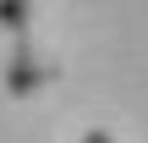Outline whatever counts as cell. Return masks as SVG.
Wrapping results in <instances>:
<instances>
[{
	"instance_id": "cell-1",
	"label": "cell",
	"mask_w": 148,
	"mask_h": 143,
	"mask_svg": "<svg viewBox=\"0 0 148 143\" xmlns=\"http://www.w3.org/2000/svg\"><path fill=\"white\" fill-rule=\"evenodd\" d=\"M82 143H115V138H110L104 127H93V132H82Z\"/></svg>"
}]
</instances>
